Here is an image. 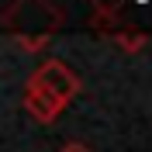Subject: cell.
I'll return each instance as SVG.
<instances>
[{
	"instance_id": "cell-1",
	"label": "cell",
	"mask_w": 152,
	"mask_h": 152,
	"mask_svg": "<svg viewBox=\"0 0 152 152\" xmlns=\"http://www.w3.org/2000/svg\"><path fill=\"white\" fill-rule=\"evenodd\" d=\"M28 86H38V90L52 94L62 107H69V100L83 90L76 69L69 66V62H62V59H45V62H38V69H31V76H28Z\"/></svg>"
},
{
	"instance_id": "cell-2",
	"label": "cell",
	"mask_w": 152,
	"mask_h": 152,
	"mask_svg": "<svg viewBox=\"0 0 152 152\" xmlns=\"http://www.w3.org/2000/svg\"><path fill=\"white\" fill-rule=\"evenodd\" d=\"M24 111H28L38 124H52V121L59 118V111H66V107L59 104L52 94H45V90H38V86H24Z\"/></svg>"
},
{
	"instance_id": "cell-3",
	"label": "cell",
	"mask_w": 152,
	"mask_h": 152,
	"mask_svg": "<svg viewBox=\"0 0 152 152\" xmlns=\"http://www.w3.org/2000/svg\"><path fill=\"white\" fill-rule=\"evenodd\" d=\"M145 42H149V38H145L142 31H118V35H114V45L121 48V52H128V56L142 52V48H145Z\"/></svg>"
},
{
	"instance_id": "cell-4",
	"label": "cell",
	"mask_w": 152,
	"mask_h": 152,
	"mask_svg": "<svg viewBox=\"0 0 152 152\" xmlns=\"http://www.w3.org/2000/svg\"><path fill=\"white\" fill-rule=\"evenodd\" d=\"M45 45H48V42L42 35H38V38H21V48H24V52H42Z\"/></svg>"
},
{
	"instance_id": "cell-5",
	"label": "cell",
	"mask_w": 152,
	"mask_h": 152,
	"mask_svg": "<svg viewBox=\"0 0 152 152\" xmlns=\"http://www.w3.org/2000/svg\"><path fill=\"white\" fill-rule=\"evenodd\" d=\"M59 152H94L86 142H80V138H73V142H62L59 145Z\"/></svg>"
}]
</instances>
